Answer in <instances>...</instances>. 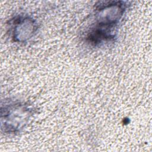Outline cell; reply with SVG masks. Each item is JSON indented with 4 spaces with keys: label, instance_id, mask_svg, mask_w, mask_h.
Here are the masks:
<instances>
[{
    "label": "cell",
    "instance_id": "cell-1",
    "mask_svg": "<svg viewBox=\"0 0 152 152\" xmlns=\"http://www.w3.org/2000/svg\"><path fill=\"white\" fill-rule=\"evenodd\" d=\"M127 8L125 1L98 2L94 6L92 23L86 34L87 42L93 46H100L113 40Z\"/></svg>",
    "mask_w": 152,
    "mask_h": 152
},
{
    "label": "cell",
    "instance_id": "cell-2",
    "mask_svg": "<svg viewBox=\"0 0 152 152\" xmlns=\"http://www.w3.org/2000/svg\"><path fill=\"white\" fill-rule=\"evenodd\" d=\"M34 108L28 103L18 99L5 100L1 103V128L6 134L20 132L34 114Z\"/></svg>",
    "mask_w": 152,
    "mask_h": 152
},
{
    "label": "cell",
    "instance_id": "cell-3",
    "mask_svg": "<svg viewBox=\"0 0 152 152\" xmlns=\"http://www.w3.org/2000/svg\"><path fill=\"white\" fill-rule=\"evenodd\" d=\"M9 26L11 39L17 43H24L30 39L38 28L36 21L25 15H18L11 18Z\"/></svg>",
    "mask_w": 152,
    "mask_h": 152
}]
</instances>
